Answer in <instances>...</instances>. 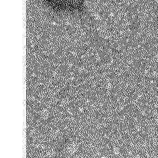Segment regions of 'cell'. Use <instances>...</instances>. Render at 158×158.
<instances>
[{
    "label": "cell",
    "mask_w": 158,
    "mask_h": 158,
    "mask_svg": "<svg viewBox=\"0 0 158 158\" xmlns=\"http://www.w3.org/2000/svg\"><path fill=\"white\" fill-rule=\"evenodd\" d=\"M53 12L59 14H75L83 12L89 0H42Z\"/></svg>",
    "instance_id": "obj_1"
}]
</instances>
